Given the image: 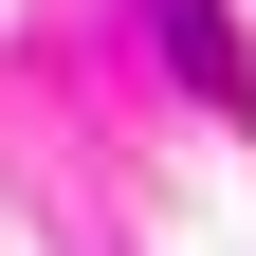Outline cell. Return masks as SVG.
I'll list each match as a JSON object with an SVG mask.
<instances>
[{
  "instance_id": "1",
  "label": "cell",
  "mask_w": 256,
  "mask_h": 256,
  "mask_svg": "<svg viewBox=\"0 0 256 256\" xmlns=\"http://www.w3.org/2000/svg\"><path fill=\"white\" fill-rule=\"evenodd\" d=\"M165 55H183L202 92H220V110H238V37H220V0H165Z\"/></svg>"
}]
</instances>
